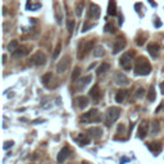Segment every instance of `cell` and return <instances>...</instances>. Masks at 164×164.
Returning a JSON list of instances; mask_svg holds the SVG:
<instances>
[{
  "instance_id": "cell-1",
  "label": "cell",
  "mask_w": 164,
  "mask_h": 164,
  "mask_svg": "<svg viewBox=\"0 0 164 164\" xmlns=\"http://www.w3.org/2000/svg\"><path fill=\"white\" fill-rule=\"evenodd\" d=\"M135 72L137 76H148L151 72V66L145 57H139L135 62Z\"/></svg>"
},
{
  "instance_id": "cell-2",
  "label": "cell",
  "mask_w": 164,
  "mask_h": 164,
  "mask_svg": "<svg viewBox=\"0 0 164 164\" xmlns=\"http://www.w3.org/2000/svg\"><path fill=\"white\" fill-rule=\"evenodd\" d=\"M120 115V109L118 106H110L108 108L106 113H105V126L110 127L112 123H114L115 120L119 118Z\"/></svg>"
},
{
  "instance_id": "cell-3",
  "label": "cell",
  "mask_w": 164,
  "mask_h": 164,
  "mask_svg": "<svg viewBox=\"0 0 164 164\" xmlns=\"http://www.w3.org/2000/svg\"><path fill=\"white\" fill-rule=\"evenodd\" d=\"M100 120H101V115L98 109L89 110L87 113H83V115L81 117L82 123H94V122H100Z\"/></svg>"
},
{
  "instance_id": "cell-4",
  "label": "cell",
  "mask_w": 164,
  "mask_h": 164,
  "mask_svg": "<svg viewBox=\"0 0 164 164\" xmlns=\"http://www.w3.org/2000/svg\"><path fill=\"white\" fill-rule=\"evenodd\" d=\"M94 46V40H85L78 45V51H77V58L80 60L86 57V54H89V51H91Z\"/></svg>"
},
{
  "instance_id": "cell-5",
  "label": "cell",
  "mask_w": 164,
  "mask_h": 164,
  "mask_svg": "<svg viewBox=\"0 0 164 164\" xmlns=\"http://www.w3.org/2000/svg\"><path fill=\"white\" fill-rule=\"evenodd\" d=\"M46 63V55L42 51H36L33 55H31V58L28 59V64L33 67H40L44 66Z\"/></svg>"
},
{
  "instance_id": "cell-6",
  "label": "cell",
  "mask_w": 164,
  "mask_h": 164,
  "mask_svg": "<svg viewBox=\"0 0 164 164\" xmlns=\"http://www.w3.org/2000/svg\"><path fill=\"white\" fill-rule=\"evenodd\" d=\"M132 58H133V50H129V51H126L122 57L119 59V64L123 67V69L126 71H129L132 68Z\"/></svg>"
},
{
  "instance_id": "cell-7",
  "label": "cell",
  "mask_w": 164,
  "mask_h": 164,
  "mask_svg": "<svg viewBox=\"0 0 164 164\" xmlns=\"http://www.w3.org/2000/svg\"><path fill=\"white\" fill-rule=\"evenodd\" d=\"M126 45H127V42H126V40H124V37L118 36L117 38H115V41H114L113 51H112V53H113V54H118L119 51H122L124 47H126Z\"/></svg>"
},
{
  "instance_id": "cell-8",
  "label": "cell",
  "mask_w": 164,
  "mask_h": 164,
  "mask_svg": "<svg viewBox=\"0 0 164 164\" xmlns=\"http://www.w3.org/2000/svg\"><path fill=\"white\" fill-rule=\"evenodd\" d=\"M69 63H71V58L69 57H64L62 58V60L57 64V72L59 73V75H62V73L67 72L68 67H69Z\"/></svg>"
},
{
  "instance_id": "cell-9",
  "label": "cell",
  "mask_w": 164,
  "mask_h": 164,
  "mask_svg": "<svg viewBox=\"0 0 164 164\" xmlns=\"http://www.w3.org/2000/svg\"><path fill=\"white\" fill-rule=\"evenodd\" d=\"M114 82L119 86H127L129 83V80L126 75H123V73H120V72H117L114 75Z\"/></svg>"
},
{
  "instance_id": "cell-10",
  "label": "cell",
  "mask_w": 164,
  "mask_h": 164,
  "mask_svg": "<svg viewBox=\"0 0 164 164\" xmlns=\"http://www.w3.org/2000/svg\"><path fill=\"white\" fill-rule=\"evenodd\" d=\"M87 135L94 140H99L103 136V129L100 127H91L87 129Z\"/></svg>"
},
{
  "instance_id": "cell-11",
  "label": "cell",
  "mask_w": 164,
  "mask_h": 164,
  "mask_svg": "<svg viewBox=\"0 0 164 164\" xmlns=\"http://www.w3.org/2000/svg\"><path fill=\"white\" fill-rule=\"evenodd\" d=\"M71 154H72L71 149L68 148V146H64V148H63V149L59 151L58 157H57V160H58V163H63V162L66 160L67 158H69V157H71Z\"/></svg>"
},
{
  "instance_id": "cell-12",
  "label": "cell",
  "mask_w": 164,
  "mask_h": 164,
  "mask_svg": "<svg viewBox=\"0 0 164 164\" xmlns=\"http://www.w3.org/2000/svg\"><path fill=\"white\" fill-rule=\"evenodd\" d=\"M89 17L92 19H98L99 17H100V7H99L98 4H91V5H90Z\"/></svg>"
},
{
  "instance_id": "cell-13",
  "label": "cell",
  "mask_w": 164,
  "mask_h": 164,
  "mask_svg": "<svg viewBox=\"0 0 164 164\" xmlns=\"http://www.w3.org/2000/svg\"><path fill=\"white\" fill-rule=\"evenodd\" d=\"M148 51H149V54L151 55L153 58H158L159 51H160V45L157 44V42L149 44V46H148Z\"/></svg>"
},
{
  "instance_id": "cell-14",
  "label": "cell",
  "mask_w": 164,
  "mask_h": 164,
  "mask_svg": "<svg viewBox=\"0 0 164 164\" xmlns=\"http://www.w3.org/2000/svg\"><path fill=\"white\" fill-rule=\"evenodd\" d=\"M76 141L80 146H85V145L90 144V136L87 135V133H80V135L77 136Z\"/></svg>"
},
{
  "instance_id": "cell-15",
  "label": "cell",
  "mask_w": 164,
  "mask_h": 164,
  "mask_svg": "<svg viewBox=\"0 0 164 164\" xmlns=\"http://www.w3.org/2000/svg\"><path fill=\"white\" fill-rule=\"evenodd\" d=\"M148 148L154 155H158L162 151V144L160 142H150V144L148 145Z\"/></svg>"
},
{
  "instance_id": "cell-16",
  "label": "cell",
  "mask_w": 164,
  "mask_h": 164,
  "mask_svg": "<svg viewBox=\"0 0 164 164\" xmlns=\"http://www.w3.org/2000/svg\"><path fill=\"white\" fill-rule=\"evenodd\" d=\"M90 96H91L92 100H95V101H98L99 99L101 98V92H100V89H99L98 85H94L92 89L90 90Z\"/></svg>"
},
{
  "instance_id": "cell-17",
  "label": "cell",
  "mask_w": 164,
  "mask_h": 164,
  "mask_svg": "<svg viewBox=\"0 0 164 164\" xmlns=\"http://www.w3.org/2000/svg\"><path fill=\"white\" fill-rule=\"evenodd\" d=\"M148 128H149V126H148V122H141V124H140V127H139V137L140 139H145L146 137V135H148Z\"/></svg>"
},
{
  "instance_id": "cell-18",
  "label": "cell",
  "mask_w": 164,
  "mask_h": 164,
  "mask_svg": "<svg viewBox=\"0 0 164 164\" xmlns=\"http://www.w3.org/2000/svg\"><path fill=\"white\" fill-rule=\"evenodd\" d=\"M76 103H77V106H78L80 109H85V108L89 105V99L86 96H77Z\"/></svg>"
},
{
  "instance_id": "cell-19",
  "label": "cell",
  "mask_w": 164,
  "mask_h": 164,
  "mask_svg": "<svg viewBox=\"0 0 164 164\" xmlns=\"http://www.w3.org/2000/svg\"><path fill=\"white\" fill-rule=\"evenodd\" d=\"M108 14L117 16V1L115 0H109V4H108Z\"/></svg>"
},
{
  "instance_id": "cell-20",
  "label": "cell",
  "mask_w": 164,
  "mask_h": 164,
  "mask_svg": "<svg viewBox=\"0 0 164 164\" xmlns=\"http://www.w3.org/2000/svg\"><path fill=\"white\" fill-rule=\"evenodd\" d=\"M13 57L16 58H19V57H23V55L28 54V47L27 46H19L18 49H17L16 51H13Z\"/></svg>"
},
{
  "instance_id": "cell-21",
  "label": "cell",
  "mask_w": 164,
  "mask_h": 164,
  "mask_svg": "<svg viewBox=\"0 0 164 164\" xmlns=\"http://www.w3.org/2000/svg\"><path fill=\"white\" fill-rule=\"evenodd\" d=\"M54 13H55V18H57V22L60 24L62 23V19H63V13L62 10H60V7H59V4L58 3H55L54 4Z\"/></svg>"
},
{
  "instance_id": "cell-22",
  "label": "cell",
  "mask_w": 164,
  "mask_h": 164,
  "mask_svg": "<svg viewBox=\"0 0 164 164\" xmlns=\"http://www.w3.org/2000/svg\"><path fill=\"white\" fill-rule=\"evenodd\" d=\"M109 69H110V64H109V63H103L101 66L98 68L96 75H98V76H101V75H104V73H106Z\"/></svg>"
},
{
  "instance_id": "cell-23",
  "label": "cell",
  "mask_w": 164,
  "mask_h": 164,
  "mask_svg": "<svg viewBox=\"0 0 164 164\" xmlns=\"http://www.w3.org/2000/svg\"><path fill=\"white\" fill-rule=\"evenodd\" d=\"M126 98H127V91H126V90H119V91L115 94V101H117V103H123Z\"/></svg>"
},
{
  "instance_id": "cell-24",
  "label": "cell",
  "mask_w": 164,
  "mask_h": 164,
  "mask_svg": "<svg viewBox=\"0 0 164 164\" xmlns=\"http://www.w3.org/2000/svg\"><path fill=\"white\" fill-rule=\"evenodd\" d=\"M94 55L96 58H100V57H104V54H105V50H104V47H103L101 45H98V46H95L94 47Z\"/></svg>"
},
{
  "instance_id": "cell-25",
  "label": "cell",
  "mask_w": 164,
  "mask_h": 164,
  "mask_svg": "<svg viewBox=\"0 0 164 164\" xmlns=\"http://www.w3.org/2000/svg\"><path fill=\"white\" fill-rule=\"evenodd\" d=\"M18 47H19L18 41H17V40H12V41L9 42V45H8V50L13 53V51H16L17 49H18Z\"/></svg>"
},
{
  "instance_id": "cell-26",
  "label": "cell",
  "mask_w": 164,
  "mask_h": 164,
  "mask_svg": "<svg viewBox=\"0 0 164 164\" xmlns=\"http://www.w3.org/2000/svg\"><path fill=\"white\" fill-rule=\"evenodd\" d=\"M155 98H157L155 89H154V86H151V87H150V90H149V92H148V100H149V101H154Z\"/></svg>"
},
{
  "instance_id": "cell-27",
  "label": "cell",
  "mask_w": 164,
  "mask_h": 164,
  "mask_svg": "<svg viewBox=\"0 0 164 164\" xmlns=\"http://www.w3.org/2000/svg\"><path fill=\"white\" fill-rule=\"evenodd\" d=\"M83 7H85V1H83V0H81V1H78V4H77V7H76V14L78 16V17L82 14V10H83Z\"/></svg>"
},
{
  "instance_id": "cell-28",
  "label": "cell",
  "mask_w": 164,
  "mask_h": 164,
  "mask_svg": "<svg viewBox=\"0 0 164 164\" xmlns=\"http://www.w3.org/2000/svg\"><path fill=\"white\" fill-rule=\"evenodd\" d=\"M80 75H81V69H80L78 67H76L75 69H73V72H72L71 80L72 81H77V80H78V77H80Z\"/></svg>"
},
{
  "instance_id": "cell-29",
  "label": "cell",
  "mask_w": 164,
  "mask_h": 164,
  "mask_svg": "<svg viewBox=\"0 0 164 164\" xmlns=\"http://www.w3.org/2000/svg\"><path fill=\"white\" fill-rule=\"evenodd\" d=\"M90 81H91V76H86V77H83V78H81V80H80L78 86H80V87H85V86L87 85Z\"/></svg>"
},
{
  "instance_id": "cell-30",
  "label": "cell",
  "mask_w": 164,
  "mask_h": 164,
  "mask_svg": "<svg viewBox=\"0 0 164 164\" xmlns=\"http://www.w3.org/2000/svg\"><path fill=\"white\" fill-rule=\"evenodd\" d=\"M60 50H62V42H58L57 46H55V49H54V54H53V58L54 59L58 58V55L60 54Z\"/></svg>"
},
{
  "instance_id": "cell-31",
  "label": "cell",
  "mask_w": 164,
  "mask_h": 164,
  "mask_svg": "<svg viewBox=\"0 0 164 164\" xmlns=\"http://www.w3.org/2000/svg\"><path fill=\"white\" fill-rule=\"evenodd\" d=\"M73 28H75V21H73V19H67V30H68V32L72 33Z\"/></svg>"
},
{
  "instance_id": "cell-32",
  "label": "cell",
  "mask_w": 164,
  "mask_h": 164,
  "mask_svg": "<svg viewBox=\"0 0 164 164\" xmlns=\"http://www.w3.org/2000/svg\"><path fill=\"white\" fill-rule=\"evenodd\" d=\"M51 77H53V76H51V73H46V75H44V76H42V78H41L42 83H44V85L46 86V85H47V83H49V82H50Z\"/></svg>"
},
{
  "instance_id": "cell-33",
  "label": "cell",
  "mask_w": 164,
  "mask_h": 164,
  "mask_svg": "<svg viewBox=\"0 0 164 164\" xmlns=\"http://www.w3.org/2000/svg\"><path fill=\"white\" fill-rule=\"evenodd\" d=\"M104 31L105 32H109V33H113V32H115V28H114V26L112 24V23H106L105 27H104Z\"/></svg>"
},
{
  "instance_id": "cell-34",
  "label": "cell",
  "mask_w": 164,
  "mask_h": 164,
  "mask_svg": "<svg viewBox=\"0 0 164 164\" xmlns=\"http://www.w3.org/2000/svg\"><path fill=\"white\" fill-rule=\"evenodd\" d=\"M159 129H160V127H159V122H154L153 126H151V133L153 135H157V133L159 132Z\"/></svg>"
},
{
  "instance_id": "cell-35",
  "label": "cell",
  "mask_w": 164,
  "mask_h": 164,
  "mask_svg": "<svg viewBox=\"0 0 164 164\" xmlns=\"http://www.w3.org/2000/svg\"><path fill=\"white\" fill-rule=\"evenodd\" d=\"M13 144H14L13 141H5V142H4V145H3V149L4 150L9 149V148H12V146H13Z\"/></svg>"
},
{
  "instance_id": "cell-36",
  "label": "cell",
  "mask_w": 164,
  "mask_h": 164,
  "mask_svg": "<svg viewBox=\"0 0 164 164\" xmlns=\"http://www.w3.org/2000/svg\"><path fill=\"white\" fill-rule=\"evenodd\" d=\"M144 92H145V90H144V89H139V90H137V92H136L135 96H136V98H141L142 95H144Z\"/></svg>"
},
{
  "instance_id": "cell-37",
  "label": "cell",
  "mask_w": 164,
  "mask_h": 164,
  "mask_svg": "<svg viewBox=\"0 0 164 164\" xmlns=\"http://www.w3.org/2000/svg\"><path fill=\"white\" fill-rule=\"evenodd\" d=\"M90 27H92V24H89L87 22H86V23H85V26H83V28H82V32H86V31H87V30H89Z\"/></svg>"
},
{
  "instance_id": "cell-38",
  "label": "cell",
  "mask_w": 164,
  "mask_h": 164,
  "mask_svg": "<svg viewBox=\"0 0 164 164\" xmlns=\"http://www.w3.org/2000/svg\"><path fill=\"white\" fill-rule=\"evenodd\" d=\"M137 45H142V44H144V40H142V38L141 37H139V38H137Z\"/></svg>"
},
{
  "instance_id": "cell-39",
  "label": "cell",
  "mask_w": 164,
  "mask_h": 164,
  "mask_svg": "<svg viewBox=\"0 0 164 164\" xmlns=\"http://www.w3.org/2000/svg\"><path fill=\"white\" fill-rule=\"evenodd\" d=\"M128 160H129V159H128V158H122V159H120V164L126 163V162H128Z\"/></svg>"
},
{
  "instance_id": "cell-40",
  "label": "cell",
  "mask_w": 164,
  "mask_h": 164,
  "mask_svg": "<svg viewBox=\"0 0 164 164\" xmlns=\"http://www.w3.org/2000/svg\"><path fill=\"white\" fill-rule=\"evenodd\" d=\"M160 91L164 95V82H162V83H160Z\"/></svg>"
},
{
  "instance_id": "cell-41",
  "label": "cell",
  "mask_w": 164,
  "mask_h": 164,
  "mask_svg": "<svg viewBox=\"0 0 164 164\" xmlns=\"http://www.w3.org/2000/svg\"><path fill=\"white\" fill-rule=\"evenodd\" d=\"M155 26H157V27H160V26H162V22H160L159 19H157V22H155Z\"/></svg>"
},
{
  "instance_id": "cell-42",
  "label": "cell",
  "mask_w": 164,
  "mask_h": 164,
  "mask_svg": "<svg viewBox=\"0 0 164 164\" xmlns=\"http://www.w3.org/2000/svg\"><path fill=\"white\" fill-rule=\"evenodd\" d=\"M7 63V55H3V64Z\"/></svg>"
},
{
  "instance_id": "cell-43",
  "label": "cell",
  "mask_w": 164,
  "mask_h": 164,
  "mask_svg": "<svg viewBox=\"0 0 164 164\" xmlns=\"http://www.w3.org/2000/svg\"><path fill=\"white\" fill-rule=\"evenodd\" d=\"M160 109H164V103H163V104H162L160 106H159V108H158V109H157V112H159V110H160Z\"/></svg>"
},
{
  "instance_id": "cell-44",
  "label": "cell",
  "mask_w": 164,
  "mask_h": 164,
  "mask_svg": "<svg viewBox=\"0 0 164 164\" xmlns=\"http://www.w3.org/2000/svg\"><path fill=\"white\" fill-rule=\"evenodd\" d=\"M149 1H150V4H151V5H154V7H157V3H155V1H153V0H149Z\"/></svg>"
},
{
  "instance_id": "cell-45",
  "label": "cell",
  "mask_w": 164,
  "mask_h": 164,
  "mask_svg": "<svg viewBox=\"0 0 164 164\" xmlns=\"http://www.w3.org/2000/svg\"><path fill=\"white\" fill-rule=\"evenodd\" d=\"M123 23V18H122V16H119V24H122Z\"/></svg>"
},
{
  "instance_id": "cell-46",
  "label": "cell",
  "mask_w": 164,
  "mask_h": 164,
  "mask_svg": "<svg viewBox=\"0 0 164 164\" xmlns=\"http://www.w3.org/2000/svg\"><path fill=\"white\" fill-rule=\"evenodd\" d=\"M81 164H91V163L87 162V160H82V162H81Z\"/></svg>"
},
{
  "instance_id": "cell-47",
  "label": "cell",
  "mask_w": 164,
  "mask_h": 164,
  "mask_svg": "<svg viewBox=\"0 0 164 164\" xmlns=\"http://www.w3.org/2000/svg\"><path fill=\"white\" fill-rule=\"evenodd\" d=\"M163 71H164V69H163Z\"/></svg>"
}]
</instances>
